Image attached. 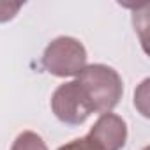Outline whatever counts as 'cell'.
I'll return each instance as SVG.
<instances>
[{"label": "cell", "mask_w": 150, "mask_h": 150, "mask_svg": "<svg viewBox=\"0 0 150 150\" xmlns=\"http://www.w3.org/2000/svg\"><path fill=\"white\" fill-rule=\"evenodd\" d=\"M81 90L85 92L94 113H111L124 96V81L120 74L106 64H90L78 76Z\"/></svg>", "instance_id": "6da1fadb"}, {"label": "cell", "mask_w": 150, "mask_h": 150, "mask_svg": "<svg viewBox=\"0 0 150 150\" xmlns=\"http://www.w3.org/2000/svg\"><path fill=\"white\" fill-rule=\"evenodd\" d=\"M41 62L42 67L53 76H78L87 67V50L78 39L60 35L46 46Z\"/></svg>", "instance_id": "7a4b0ae2"}, {"label": "cell", "mask_w": 150, "mask_h": 150, "mask_svg": "<svg viewBox=\"0 0 150 150\" xmlns=\"http://www.w3.org/2000/svg\"><path fill=\"white\" fill-rule=\"evenodd\" d=\"M50 106H51L53 115L62 124L71 125V127L81 125L94 113L85 92L81 90L76 80L58 85L55 92L51 94Z\"/></svg>", "instance_id": "3957f363"}, {"label": "cell", "mask_w": 150, "mask_h": 150, "mask_svg": "<svg viewBox=\"0 0 150 150\" xmlns=\"http://www.w3.org/2000/svg\"><path fill=\"white\" fill-rule=\"evenodd\" d=\"M87 139L99 150H122L127 141V124L115 113H103L90 127Z\"/></svg>", "instance_id": "277c9868"}, {"label": "cell", "mask_w": 150, "mask_h": 150, "mask_svg": "<svg viewBox=\"0 0 150 150\" xmlns=\"http://www.w3.org/2000/svg\"><path fill=\"white\" fill-rule=\"evenodd\" d=\"M11 150H50L46 141L34 131H23L13 141Z\"/></svg>", "instance_id": "5b68a950"}, {"label": "cell", "mask_w": 150, "mask_h": 150, "mask_svg": "<svg viewBox=\"0 0 150 150\" xmlns=\"http://www.w3.org/2000/svg\"><path fill=\"white\" fill-rule=\"evenodd\" d=\"M23 7V2H7V0H0V23L11 21L20 9Z\"/></svg>", "instance_id": "8992f818"}, {"label": "cell", "mask_w": 150, "mask_h": 150, "mask_svg": "<svg viewBox=\"0 0 150 150\" xmlns=\"http://www.w3.org/2000/svg\"><path fill=\"white\" fill-rule=\"evenodd\" d=\"M57 150H99V148H96V146L87 139V136H83V138H76V139H72V141H69V143L58 146Z\"/></svg>", "instance_id": "52a82bcc"}]
</instances>
